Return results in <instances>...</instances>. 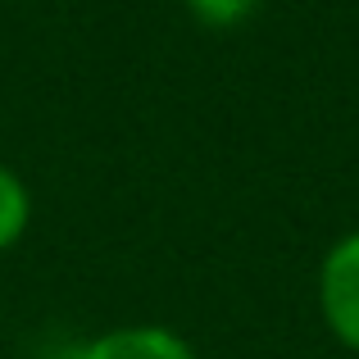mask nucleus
Wrapping results in <instances>:
<instances>
[{
    "label": "nucleus",
    "instance_id": "f257e3e1",
    "mask_svg": "<svg viewBox=\"0 0 359 359\" xmlns=\"http://www.w3.org/2000/svg\"><path fill=\"white\" fill-rule=\"evenodd\" d=\"M318 305L341 346L359 351V232L341 237L318 269Z\"/></svg>",
    "mask_w": 359,
    "mask_h": 359
},
{
    "label": "nucleus",
    "instance_id": "20e7f679",
    "mask_svg": "<svg viewBox=\"0 0 359 359\" xmlns=\"http://www.w3.org/2000/svg\"><path fill=\"white\" fill-rule=\"evenodd\" d=\"M187 5H191V14L201 18L205 27H237L255 14L259 0H187Z\"/></svg>",
    "mask_w": 359,
    "mask_h": 359
},
{
    "label": "nucleus",
    "instance_id": "7ed1b4c3",
    "mask_svg": "<svg viewBox=\"0 0 359 359\" xmlns=\"http://www.w3.org/2000/svg\"><path fill=\"white\" fill-rule=\"evenodd\" d=\"M27 219H32V196L14 168L0 164V255L27 232Z\"/></svg>",
    "mask_w": 359,
    "mask_h": 359
},
{
    "label": "nucleus",
    "instance_id": "f03ea898",
    "mask_svg": "<svg viewBox=\"0 0 359 359\" xmlns=\"http://www.w3.org/2000/svg\"><path fill=\"white\" fill-rule=\"evenodd\" d=\"M78 359H196V351L168 327H114L82 346Z\"/></svg>",
    "mask_w": 359,
    "mask_h": 359
}]
</instances>
